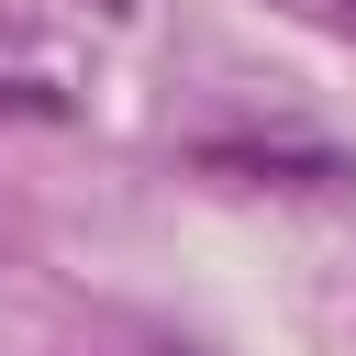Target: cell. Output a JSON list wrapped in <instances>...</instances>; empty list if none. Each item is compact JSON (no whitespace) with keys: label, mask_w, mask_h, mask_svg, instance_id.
I'll use <instances>...</instances> for the list:
<instances>
[{"label":"cell","mask_w":356,"mask_h":356,"mask_svg":"<svg viewBox=\"0 0 356 356\" xmlns=\"http://www.w3.org/2000/svg\"><path fill=\"white\" fill-rule=\"evenodd\" d=\"M100 11H134V0H100Z\"/></svg>","instance_id":"277c9868"},{"label":"cell","mask_w":356,"mask_h":356,"mask_svg":"<svg viewBox=\"0 0 356 356\" xmlns=\"http://www.w3.org/2000/svg\"><path fill=\"white\" fill-rule=\"evenodd\" d=\"M200 167H222V178H289V189H345L356 167L345 156H289V145H200Z\"/></svg>","instance_id":"6da1fadb"},{"label":"cell","mask_w":356,"mask_h":356,"mask_svg":"<svg viewBox=\"0 0 356 356\" xmlns=\"http://www.w3.org/2000/svg\"><path fill=\"white\" fill-rule=\"evenodd\" d=\"M0 122H67V89L56 78H0Z\"/></svg>","instance_id":"7a4b0ae2"},{"label":"cell","mask_w":356,"mask_h":356,"mask_svg":"<svg viewBox=\"0 0 356 356\" xmlns=\"http://www.w3.org/2000/svg\"><path fill=\"white\" fill-rule=\"evenodd\" d=\"M278 11H300V22H323V33H345V44H356V0H278Z\"/></svg>","instance_id":"3957f363"}]
</instances>
